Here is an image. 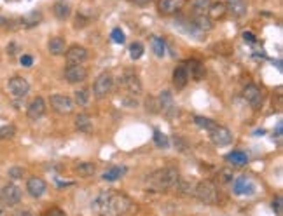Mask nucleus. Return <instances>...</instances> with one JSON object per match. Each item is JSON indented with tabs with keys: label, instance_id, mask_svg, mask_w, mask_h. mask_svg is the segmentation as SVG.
Instances as JSON below:
<instances>
[{
	"label": "nucleus",
	"instance_id": "nucleus-1",
	"mask_svg": "<svg viewBox=\"0 0 283 216\" xmlns=\"http://www.w3.org/2000/svg\"><path fill=\"white\" fill-rule=\"evenodd\" d=\"M133 201L128 195L114 190H103L93 201L91 209L98 216H124L133 209Z\"/></svg>",
	"mask_w": 283,
	"mask_h": 216
},
{
	"label": "nucleus",
	"instance_id": "nucleus-19",
	"mask_svg": "<svg viewBox=\"0 0 283 216\" xmlns=\"http://www.w3.org/2000/svg\"><path fill=\"white\" fill-rule=\"evenodd\" d=\"M47 51L53 56H63L67 53V42H65L63 37H51L49 42H47Z\"/></svg>",
	"mask_w": 283,
	"mask_h": 216
},
{
	"label": "nucleus",
	"instance_id": "nucleus-34",
	"mask_svg": "<svg viewBox=\"0 0 283 216\" xmlns=\"http://www.w3.org/2000/svg\"><path fill=\"white\" fill-rule=\"evenodd\" d=\"M142 56H144V46H142L140 42H133L131 46H129V58L136 61Z\"/></svg>",
	"mask_w": 283,
	"mask_h": 216
},
{
	"label": "nucleus",
	"instance_id": "nucleus-11",
	"mask_svg": "<svg viewBox=\"0 0 283 216\" xmlns=\"http://www.w3.org/2000/svg\"><path fill=\"white\" fill-rule=\"evenodd\" d=\"M46 110H47V105H46V99L42 96H37L30 101L28 108H26V117L30 121H39L46 115Z\"/></svg>",
	"mask_w": 283,
	"mask_h": 216
},
{
	"label": "nucleus",
	"instance_id": "nucleus-28",
	"mask_svg": "<svg viewBox=\"0 0 283 216\" xmlns=\"http://www.w3.org/2000/svg\"><path fill=\"white\" fill-rule=\"evenodd\" d=\"M42 21V14L37 11H33L32 14L25 16V18L19 19V23H21V26H25V28H32V26H37L39 23Z\"/></svg>",
	"mask_w": 283,
	"mask_h": 216
},
{
	"label": "nucleus",
	"instance_id": "nucleus-20",
	"mask_svg": "<svg viewBox=\"0 0 283 216\" xmlns=\"http://www.w3.org/2000/svg\"><path fill=\"white\" fill-rule=\"evenodd\" d=\"M53 14L56 16L60 21H65V19H68L70 14H72V7H70V4L65 2V0H56L53 4Z\"/></svg>",
	"mask_w": 283,
	"mask_h": 216
},
{
	"label": "nucleus",
	"instance_id": "nucleus-13",
	"mask_svg": "<svg viewBox=\"0 0 283 216\" xmlns=\"http://www.w3.org/2000/svg\"><path fill=\"white\" fill-rule=\"evenodd\" d=\"M68 65H83L88 60V49L83 46H72L67 47V53H65Z\"/></svg>",
	"mask_w": 283,
	"mask_h": 216
},
{
	"label": "nucleus",
	"instance_id": "nucleus-39",
	"mask_svg": "<svg viewBox=\"0 0 283 216\" xmlns=\"http://www.w3.org/2000/svg\"><path fill=\"white\" fill-rule=\"evenodd\" d=\"M147 112H151V114H159L158 99H156V98H149L147 99Z\"/></svg>",
	"mask_w": 283,
	"mask_h": 216
},
{
	"label": "nucleus",
	"instance_id": "nucleus-12",
	"mask_svg": "<svg viewBox=\"0 0 283 216\" xmlns=\"http://www.w3.org/2000/svg\"><path fill=\"white\" fill-rule=\"evenodd\" d=\"M156 99H158L159 112H163V114L168 115V117H172V115L177 114V106H175V101H173V94L168 91V89L159 92V96Z\"/></svg>",
	"mask_w": 283,
	"mask_h": 216
},
{
	"label": "nucleus",
	"instance_id": "nucleus-38",
	"mask_svg": "<svg viewBox=\"0 0 283 216\" xmlns=\"http://www.w3.org/2000/svg\"><path fill=\"white\" fill-rule=\"evenodd\" d=\"M9 178H12V180H19V178H23L25 176V169H23V167H11V169H9Z\"/></svg>",
	"mask_w": 283,
	"mask_h": 216
},
{
	"label": "nucleus",
	"instance_id": "nucleus-2",
	"mask_svg": "<svg viewBox=\"0 0 283 216\" xmlns=\"http://www.w3.org/2000/svg\"><path fill=\"white\" fill-rule=\"evenodd\" d=\"M180 180V173L177 167H163L158 169L149 176V185H151L154 190L158 192H165V190H173L177 187Z\"/></svg>",
	"mask_w": 283,
	"mask_h": 216
},
{
	"label": "nucleus",
	"instance_id": "nucleus-8",
	"mask_svg": "<svg viewBox=\"0 0 283 216\" xmlns=\"http://www.w3.org/2000/svg\"><path fill=\"white\" fill-rule=\"evenodd\" d=\"M63 77L68 84H79L88 78V68L84 65H68L63 72Z\"/></svg>",
	"mask_w": 283,
	"mask_h": 216
},
{
	"label": "nucleus",
	"instance_id": "nucleus-50",
	"mask_svg": "<svg viewBox=\"0 0 283 216\" xmlns=\"http://www.w3.org/2000/svg\"><path fill=\"white\" fill-rule=\"evenodd\" d=\"M0 216H7V215H5V208L2 204H0Z\"/></svg>",
	"mask_w": 283,
	"mask_h": 216
},
{
	"label": "nucleus",
	"instance_id": "nucleus-47",
	"mask_svg": "<svg viewBox=\"0 0 283 216\" xmlns=\"http://www.w3.org/2000/svg\"><path fill=\"white\" fill-rule=\"evenodd\" d=\"M131 2L136 5H147V4H151L152 0H131Z\"/></svg>",
	"mask_w": 283,
	"mask_h": 216
},
{
	"label": "nucleus",
	"instance_id": "nucleus-37",
	"mask_svg": "<svg viewBox=\"0 0 283 216\" xmlns=\"http://www.w3.org/2000/svg\"><path fill=\"white\" fill-rule=\"evenodd\" d=\"M110 37H112V40H114L115 44H124V40H126L124 32H122L121 28H114V30H112Z\"/></svg>",
	"mask_w": 283,
	"mask_h": 216
},
{
	"label": "nucleus",
	"instance_id": "nucleus-44",
	"mask_svg": "<svg viewBox=\"0 0 283 216\" xmlns=\"http://www.w3.org/2000/svg\"><path fill=\"white\" fill-rule=\"evenodd\" d=\"M220 174H222V181H233V171H229V169H222L220 171Z\"/></svg>",
	"mask_w": 283,
	"mask_h": 216
},
{
	"label": "nucleus",
	"instance_id": "nucleus-3",
	"mask_svg": "<svg viewBox=\"0 0 283 216\" xmlns=\"http://www.w3.org/2000/svg\"><path fill=\"white\" fill-rule=\"evenodd\" d=\"M194 197L199 202H203V204L213 206L219 201V188H217V185L211 180L199 181V183H196V187H194Z\"/></svg>",
	"mask_w": 283,
	"mask_h": 216
},
{
	"label": "nucleus",
	"instance_id": "nucleus-9",
	"mask_svg": "<svg viewBox=\"0 0 283 216\" xmlns=\"http://www.w3.org/2000/svg\"><path fill=\"white\" fill-rule=\"evenodd\" d=\"M121 84H122V87H124L131 96L142 94V82H140L138 75H136L133 70H126L124 73H122Z\"/></svg>",
	"mask_w": 283,
	"mask_h": 216
},
{
	"label": "nucleus",
	"instance_id": "nucleus-18",
	"mask_svg": "<svg viewBox=\"0 0 283 216\" xmlns=\"http://www.w3.org/2000/svg\"><path fill=\"white\" fill-rule=\"evenodd\" d=\"M243 98L247 99L252 106L257 108V106L262 103V91L255 84H248L247 87L243 89Z\"/></svg>",
	"mask_w": 283,
	"mask_h": 216
},
{
	"label": "nucleus",
	"instance_id": "nucleus-40",
	"mask_svg": "<svg viewBox=\"0 0 283 216\" xmlns=\"http://www.w3.org/2000/svg\"><path fill=\"white\" fill-rule=\"evenodd\" d=\"M173 143H175V146H179L180 152H184V150L187 148V143L184 142V140L180 138V136H173Z\"/></svg>",
	"mask_w": 283,
	"mask_h": 216
},
{
	"label": "nucleus",
	"instance_id": "nucleus-33",
	"mask_svg": "<svg viewBox=\"0 0 283 216\" xmlns=\"http://www.w3.org/2000/svg\"><path fill=\"white\" fill-rule=\"evenodd\" d=\"M190 4L194 7V12L196 14H206L208 7H210L211 0H190Z\"/></svg>",
	"mask_w": 283,
	"mask_h": 216
},
{
	"label": "nucleus",
	"instance_id": "nucleus-26",
	"mask_svg": "<svg viewBox=\"0 0 283 216\" xmlns=\"http://www.w3.org/2000/svg\"><path fill=\"white\" fill-rule=\"evenodd\" d=\"M126 167L124 166H114V167H110L108 171H105L103 173V180L105 181H115V180H119V178H122L126 174Z\"/></svg>",
	"mask_w": 283,
	"mask_h": 216
},
{
	"label": "nucleus",
	"instance_id": "nucleus-24",
	"mask_svg": "<svg viewBox=\"0 0 283 216\" xmlns=\"http://www.w3.org/2000/svg\"><path fill=\"white\" fill-rule=\"evenodd\" d=\"M187 82H189V75H187L184 65L182 67H177L175 70H173V85L177 87V91H180V89L186 87Z\"/></svg>",
	"mask_w": 283,
	"mask_h": 216
},
{
	"label": "nucleus",
	"instance_id": "nucleus-15",
	"mask_svg": "<svg viewBox=\"0 0 283 216\" xmlns=\"http://www.w3.org/2000/svg\"><path fill=\"white\" fill-rule=\"evenodd\" d=\"M26 192L30 194V197L40 199L47 192V183L39 176H32L26 181Z\"/></svg>",
	"mask_w": 283,
	"mask_h": 216
},
{
	"label": "nucleus",
	"instance_id": "nucleus-14",
	"mask_svg": "<svg viewBox=\"0 0 283 216\" xmlns=\"http://www.w3.org/2000/svg\"><path fill=\"white\" fill-rule=\"evenodd\" d=\"M184 5H186V0H159L158 11L163 16H172L182 11Z\"/></svg>",
	"mask_w": 283,
	"mask_h": 216
},
{
	"label": "nucleus",
	"instance_id": "nucleus-31",
	"mask_svg": "<svg viewBox=\"0 0 283 216\" xmlns=\"http://www.w3.org/2000/svg\"><path fill=\"white\" fill-rule=\"evenodd\" d=\"M194 124L199 126L201 129H204V131L210 133L211 129H213V128L217 126V122H215V121H211V119H208V117H199V115H197V117H194Z\"/></svg>",
	"mask_w": 283,
	"mask_h": 216
},
{
	"label": "nucleus",
	"instance_id": "nucleus-48",
	"mask_svg": "<svg viewBox=\"0 0 283 216\" xmlns=\"http://www.w3.org/2000/svg\"><path fill=\"white\" fill-rule=\"evenodd\" d=\"M7 54H16V44H9L7 46Z\"/></svg>",
	"mask_w": 283,
	"mask_h": 216
},
{
	"label": "nucleus",
	"instance_id": "nucleus-21",
	"mask_svg": "<svg viewBox=\"0 0 283 216\" xmlns=\"http://www.w3.org/2000/svg\"><path fill=\"white\" fill-rule=\"evenodd\" d=\"M254 190H255V185L252 183L247 176H241L234 181V194L236 195H250L254 194Z\"/></svg>",
	"mask_w": 283,
	"mask_h": 216
},
{
	"label": "nucleus",
	"instance_id": "nucleus-17",
	"mask_svg": "<svg viewBox=\"0 0 283 216\" xmlns=\"http://www.w3.org/2000/svg\"><path fill=\"white\" fill-rule=\"evenodd\" d=\"M226 11L234 18H243L248 12V2L247 0H227Z\"/></svg>",
	"mask_w": 283,
	"mask_h": 216
},
{
	"label": "nucleus",
	"instance_id": "nucleus-4",
	"mask_svg": "<svg viewBox=\"0 0 283 216\" xmlns=\"http://www.w3.org/2000/svg\"><path fill=\"white\" fill-rule=\"evenodd\" d=\"M112 89H114V77H112L110 72H103V73L98 75L93 84V94L96 96L98 99H101L110 94Z\"/></svg>",
	"mask_w": 283,
	"mask_h": 216
},
{
	"label": "nucleus",
	"instance_id": "nucleus-27",
	"mask_svg": "<svg viewBox=\"0 0 283 216\" xmlns=\"http://www.w3.org/2000/svg\"><path fill=\"white\" fill-rule=\"evenodd\" d=\"M194 26H196L199 32H210V30L213 28V23L210 21V18H208L206 14H196V18H194Z\"/></svg>",
	"mask_w": 283,
	"mask_h": 216
},
{
	"label": "nucleus",
	"instance_id": "nucleus-6",
	"mask_svg": "<svg viewBox=\"0 0 283 216\" xmlns=\"http://www.w3.org/2000/svg\"><path fill=\"white\" fill-rule=\"evenodd\" d=\"M7 91L14 99H23L30 92V84L25 77H21V75H14V77L9 78Z\"/></svg>",
	"mask_w": 283,
	"mask_h": 216
},
{
	"label": "nucleus",
	"instance_id": "nucleus-41",
	"mask_svg": "<svg viewBox=\"0 0 283 216\" xmlns=\"http://www.w3.org/2000/svg\"><path fill=\"white\" fill-rule=\"evenodd\" d=\"M19 61H21V65H23L25 68H30V67L33 65V58L30 56V54H23L21 60H19Z\"/></svg>",
	"mask_w": 283,
	"mask_h": 216
},
{
	"label": "nucleus",
	"instance_id": "nucleus-16",
	"mask_svg": "<svg viewBox=\"0 0 283 216\" xmlns=\"http://www.w3.org/2000/svg\"><path fill=\"white\" fill-rule=\"evenodd\" d=\"M184 68H186L189 78H192V80H203L204 73H206V72H204V65L197 60L186 61V63H184Z\"/></svg>",
	"mask_w": 283,
	"mask_h": 216
},
{
	"label": "nucleus",
	"instance_id": "nucleus-35",
	"mask_svg": "<svg viewBox=\"0 0 283 216\" xmlns=\"http://www.w3.org/2000/svg\"><path fill=\"white\" fill-rule=\"evenodd\" d=\"M14 135H16L14 126H9V124L0 126V140H11L14 138Z\"/></svg>",
	"mask_w": 283,
	"mask_h": 216
},
{
	"label": "nucleus",
	"instance_id": "nucleus-7",
	"mask_svg": "<svg viewBox=\"0 0 283 216\" xmlns=\"http://www.w3.org/2000/svg\"><path fill=\"white\" fill-rule=\"evenodd\" d=\"M19 201H21V188L18 185L7 183L5 187H2V190H0V202L2 204L12 208V206L19 204Z\"/></svg>",
	"mask_w": 283,
	"mask_h": 216
},
{
	"label": "nucleus",
	"instance_id": "nucleus-43",
	"mask_svg": "<svg viewBox=\"0 0 283 216\" xmlns=\"http://www.w3.org/2000/svg\"><path fill=\"white\" fill-rule=\"evenodd\" d=\"M46 216H67V215H65V211H61L60 208H51L49 211L46 213Z\"/></svg>",
	"mask_w": 283,
	"mask_h": 216
},
{
	"label": "nucleus",
	"instance_id": "nucleus-29",
	"mask_svg": "<svg viewBox=\"0 0 283 216\" xmlns=\"http://www.w3.org/2000/svg\"><path fill=\"white\" fill-rule=\"evenodd\" d=\"M94 171H96V167H94L93 162H81L76 166V173L79 174V176L83 178H90L94 174Z\"/></svg>",
	"mask_w": 283,
	"mask_h": 216
},
{
	"label": "nucleus",
	"instance_id": "nucleus-10",
	"mask_svg": "<svg viewBox=\"0 0 283 216\" xmlns=\"http://www.w3.org/2000/svg\"><path fill=\"white\" fill-rule=\"evenodd\" d=\"M210 140H211V143L217 146H227V145H231V142H233V133H231L227 128H224V126L217 124L215 128L210 131Z\"/></svg>",
	"mask_w": 283,
	"mask_h": 216
},
{
	"label": "nucleus",
	"instance_id": "nucleus-32",
	"mask_svg": "<svg viewBox=\"0 0 283 216\" xmlns=\"http://www.w3.org/2000/svg\"><path fill=\"white\" fill-rule=\"evenodd\" d=\"M90 101V89H79L74 94V103H77L79 106H86Z\"/></svg>",
	"mask_w": 283,
	"mask_h": 216
},
{
	"label": "nucleus",
	"instance_id": "nucleus-49",
	"mask_svg": "<svg viewBox=\"0 0 283 216\" xmlns=\"http://www.w3.org/2000/svg\"><path fill=\"white\" fill-rule=\"evenodd\" d=\"M276 136H282V124H278V128H276Z\"/></svg>",
	"mask_w": 283,
	"mask_h": 216
},
{
	"label": "nucleus",
	"instance_id": "nucleus-23",
	"mask_svg": "<svg viewBox=\"0 0 283 216\" xmlns=\"http://www.w3.org/2000/svg\"><path fill=\"white\" fill-rule=\"evenodd\" d=\"M226 160L231 164L233 167H243L248 164V155L241 150H233L226 155Z\"/></svg>",
	"mask_w": 283,
	"mask_h": 216
},
{
	"label": "nucleus",
	"instance_id": "nucleus-30",
	"mask_svg": "<svg viewBox=\"0 0 283 216\" xmlns=\"http://www.w3.org/2000/svg\"><path fill=\"white\" fill-rule=\"evenodd\" d=\"M151 46H152V51H154V54L158 58H163L166 54V44L163 39H159V37H152L151 39Z\"/></svg>",
	"mask_w": 283,
	"mask_h": 216
},
{
	"label": "nucleus",
	"instance_id": "nucleus-42",
	"mask_svg": "<svg viewBox=\"0 0 283 216\" xmlns=\"http://www.w3.org/2000/svg\"><path fill=\"white\" fill-rule=\"evenodd\" d=\"M282 197H276V199H273V209L276 211V215H282Z\"/></svg>",
	"mask_w": 283,
	"mask_h": 216
},
{
	"label": "nucleus",
	"instance_id": "nucleus-46",
	"mask_svg": "<svg viewBox=\"0 0 283 216\" xmlns=\"http://www.w3.org/2000/svg\"><path fill=\"white\" fill-rule=\"evenodd\" d=\"M243 39H245V42H250V44L255 42V35H254V33H250V32H245Z\"/></svg>",
	"mask_w": 283,
	"mask_h": 216
},
{
	"label": "nucleus",
	"instance_id": "nucleus-22",
	"mask_svg": "<svg viewBox=\"0 0 283 216\" xmlns=\"http://www.w3.org/2000/svg\"><path fill=\"white\" fill-rule=\"evenodd\" d=\"M226 14H227L226 4H222V2H215V4L211 2L210 7H208V11H206V16L210 18L211 23H213V21H219V19H222Z\"/></svg>",
	"mask_w": 283,
	"mask_h": 216
},
{
	"label": "nucleus",
	"instance_id": "nucleus-25",
	"mask_svg": "<svg viewBox=\"0 0 283 216\" xmlns=\"http://www.w3.org/2000/svg\"><path fill=\"white\" fill-rule=\"evenodd\" d=\"M76 128L79 129L81 133H91L93 129V121L88 114H79L76 117Z\"/></svg>",
	"mask_w": 283,
	"mask_h": 216
},
{
	"label": "nucleus",
	"instance_id": "nucleus-45",
	"mask_svg": "<svg viewBox=\"0 0 283 216\" xmlns=\"http://www.w3.org/2000/svg\"><path fill=\"white\" fill-rule=\"evenodd\" d=\"M12 216H35V215L32 211H28V209H18Z\"/></svg>",
	"mask_w": 283,
	"mask_h": 216
},
{
	"label": "nucleus",
	"instance_id": "nucleus-36",
	"mask_svg": "<svg viewBox=\"0 0 283 216\" xmlns=\"http://www.w3.org/2000/svg\"><path fill=\"white\" fill-rule=\"evenodd\" d=\"M154 143L159 146V148H168V145H170L168 138H166V136L163 135L159 129H156V131H154Z\"/></svg>",
	"mask_w": 283,
	"mask_h": 216
},
{
	"label": "nucleus",
	"instance_id": "nucleus-5",
	"mask_svg": "<svg viewBox=\"0 0 283 216\" xmlns=\"http://www.w3.org/2000/svg\"><path fill=\"white\" fill-rule=\"evenodd\" d=\"M49 105L56 114L60 115H70L74 110H76V103H74L72 98L63 94H53L49 98Z\"/></svg>",
	"mask_w": 283,
	"mask_h": 216
}]
</instances>
